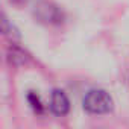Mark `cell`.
<instances>
[{"instance_id":"1","label":"cell","mask_w":129,"mask_h":129,"mask_svg":"<svg viewBox=\"0 0 129 129\" xmlns=\"http://www.w3.org/2000/svg\"><path fill=\"white\" fill-rule=\"evenodd\" d=\"M82 105H84V109L90 114H108L114 108V100L108 91L94 88L85 94Z\"/></svg>"},{"instance_id":"2","label":"cell","mask_w":129,"mask_h":129,"mask_svg":"<svg viewBox=\"0 0 129 129\" xmlns=\"http://www.w3.org/2000/svg\"><path fill=\"white\" fill-rule=\"evenodd\" d=\"M34 15L38 21L44 23V24H58L62 21V12L61 9L50 3V2H40L37 6H35V11H34Z\"/></svg>"},{"instance_id":"3","label":"cell","mask_w":129,"mask_h":129,"mask_svg":"<svg viewBox=\"0 0 129 129\" xmlns=\"http://www.w3.org/2000/svg\"><path fill=\"white\" fill-rule=\"evenodd\" d=\"M50 109L55 115L62 117L70 111V100L62 90H53L50 96Z\"/></svg>"},{"instance_id":"4","label":"cell","mask_w":129,"mask_h":129,"mask_svg":"<svg viewBox=\"0 0 129 129\" xmlns=\"http://www.w3.org/2000/svg\"><path fill=\"white\" fill-rule=\"evenodd\" d=\"M0 32H2L3 37H6L11 41H17L20 40V32L18 29L9 21V18L5 14H0Z\"/></svg>"},{"instance_id":"5","label":"cell","mask_w":129,"mask_h":129,"mask_svg":"<svg viewBox=\"0 0 129 129\" xmlns=\"http://www.w3.org/2000/svg\"><path fill=\"white\" fill-rule=\"evenodd\" d=\"M27 102H29L30 108L34 109V112H37V114H43V112H44V105H43L40 96H38L35 91H29V94H27Z\"/></svg>"}]
</instances>
